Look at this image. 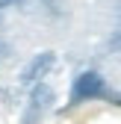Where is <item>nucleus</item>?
Here are the masks:
<instances>
[{"instance_id":"f257e3e1","label":"nucleus","mask_w":121,"mask_h":124,"mask_svg":"<svg viewBox=\"0 0 121 124\" xmlns=\"http://www.w3.org/2000/svg\"><path fill=\"white\" fill-rule=\"evenodd\" d=\"M103 89H106V83H103V77L98 71H83L74 77L71 83V103H83V101H95L103 95Z\"/></svg>"},{"instance_id":"f03ea898","label":"nucleus","mask_w":121,"mask_h":124,"mask_svg":"<svg viewBox=\"0 0 121 124\" xmlns=\"http://www.w3.org/2000/svg\"><path fill=\"white\" fill-rule=\"evenodd\" d=\"M30 89H33V92H30V101H27L24 124H36L44 112L50 109V103H53V89L44 86V83H36V86H30Z\"/></svg>"},{"instance_id":"7ed1b4c3","label":"nucleus","mask_w":121,"mask_h":124,"mask_svg":"<svg viewBox=\"0 0 121 124\" xmlns=\"http://www.w3.org/2000/svg\"><path fill=\"white\" fill-rule=\"evenodd\" d=\"M56 65V53H50V50H44V53H38V56H33L24 65V71H21V86H36V83H41L44 77L50 74V68Z\"/></svg>"},{"instance_id":"20e7f679","label":"nucleus","mask_w":121,"mask_h":124,"mask_svg":"<svg viewBox=\"0 0 121 124\" xmlns=\"http://www.w3.org/2000/svg\"><path fill=\"white\" fill-rule=\"evenodd\" d=\"M9 6H15V0H0V9H9Z\"/></svg>"},{"instance_id":"39448f33","label":"nucleus","mask_w":121,"mask_h":124,"mask_svg":"<svg viewBox=\"0 0 121 124\" xmlns=\"http://www.w3.org/2000/svg\"><path fill=\"white\" fill-rule=\"evenodd\" d=\"M115 103H121V98H115Z\"/></svg>"}]
</instances>
